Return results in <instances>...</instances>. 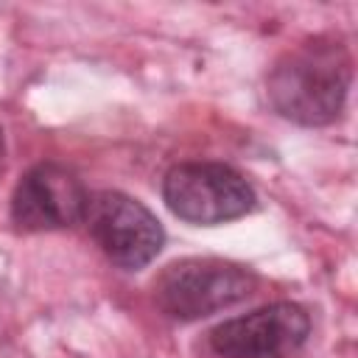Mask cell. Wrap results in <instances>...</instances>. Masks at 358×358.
Returning <instances> with one entry per match:
<instances>
[{
  "label": "cell",
  "instance_id": "cell-4",
  "mask_svg": "<svg viewBox=\"0 0 358 358\" xmlns=\"http://www.w3.org/2000/svg\"><path fill=\"white\" fill-rule=\"evenodd\" d=\"M84 224L101 252L126 271L145 268L165 243V229L157 215L143 201L120 190H101L90 196Z\"/></svg>",
  "mask_w": 358,
  "mask_h": 358
},
{
  "label": "cell",
  "instance_id": "cell-1",
  "mask_svg": "<svg viewBox=\"0 0 358 358\" xmlns=\"http://www.w3.org/2000/svg\"><path fill=\"white\" fill-rule=\"evenodd\" d=\"M352 59L336 36H313L285 50L266 76V95L277 115L299 126L333 123L347 101Z\"/></svg>",
  "mask_w": 358,
  "mask_h": 358
},
{
  "label": "cell",
  "instance_id": "cell-3",
  "mask_svg": "<svg viewBox=\"0 0 358 358\" xmlns=\"http://www.w3.org/2000/svg\"><path fill=\"white\" fill-rule=\"evenodd\" d=\"M168 210L196 227H215L257 207L255 187L224 162H179L162 179Z\"/></svg>",
  "mask_w": 358,
  "mask_h": 358
},
{
  "label": "cell",
  "instance_id": "cell-7",
  "mask_svg": "<svg viewBox=\"0 0 358 358\" xmlns=\"http://www.w3.org/2000/svg\"><path fill=\"white\" fill-rule=\"evenodd\" d=\"M3 151H6V143H3V129H0V165H3Z\"/></svg>",
  "mask_w": 358,
  "mask_h": 358
},
{
  "label": "cell",
  "instance_id": "cell-5",
  "mask_svg": "<svg viewBox=\"0 0 358 358\" xmlns=\"http://www.w3.org/2000/svg\"><path fill=\"white\" fill-rule=\"evenodd\" d=\"M310 336V316L296 302H271L210 330V347L221 358H288Z\"/></svg>",
  "mask_w": 358,
  "mask_h": 358
},
{
  "label": "cell",
  "instance_id": "cell-6",
  "mask_svg": "<svg viewBox=\"0 0 358 358\" xmlns=\"http://www.w3.org/2000/svg\"><path fill=\"white\" fill-rule=\"evenodd\" d=\"M90 193L76 171L39 162L25 171L11 196V221L22 232H50L84 221Z\"/></svg>",
  "mask_w": 358,
  "mask_h": 358
},
{
  "label": "cell",
  "instance_id": "cell-2",
  "mask_svg": "<svg viewBox=\"0 0 358 358\" xmlns=\"http://www.w3.org/2000/svg\"><path fill=\"white\" fill-rule=\"evenodd\" d=\"M255 274L221 257L173 260L154 280V299L162 313L179 322H196L243 302L255 291Z\"/></svg>",
  "mask_w": 358,
  "mask_h": 358
}]
</instances>
